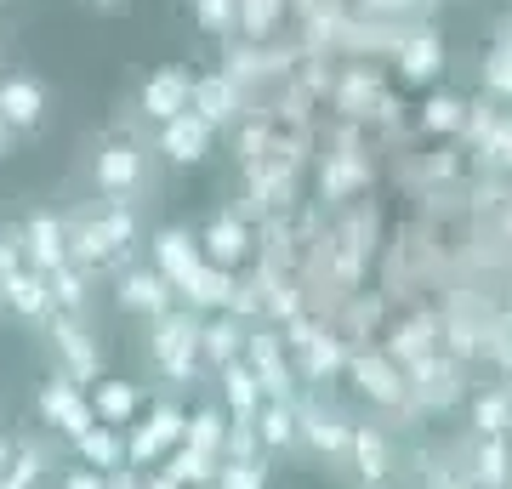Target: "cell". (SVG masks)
<instances>
[{"label":"cell","instance_id":"6da1fadb","mask_svg":"<svg viewBox=\"0 0 512 489\" xmlns=\"http://www.w3.org/2000/svg\"><path fill=\"white\" fill-rule=\"evenodd\" d=\"M194 347H200V330L188 313H160V336H154V359L165 364L171 381H188L194 376Z\"/></svg>","mask_w":512,"mask_h":489},{"label":"cell","instance_id":"7a4b0ae2","mask_svg":"<svg viewBox=\"0 0 512 489\" xmlns=\"http://www.w3.org/2000/svg\"><path fill=\"white\" fill-rule=\"evenodd\" d=\"M40 416L52 421V427H63L69 438H80V433H92V404L74 393V381H46L40 387Z\"/></svg>","mask_w":512,"mask_h":489},{"label":"cell","instance_id":"3957f363","mask_svg":"<svg viewBox=\"0 0 512 489\" xmlns=\"http://www.w3.org/2000/svg\"><path fill=\"white\" fill-rule=\"evenodd\" d=\"M40 109H46V91H40L35 80H23V74L0 80V126L6 131H35Z\"/></svg>","mask_w":512,"mask_h":489},{"label":"cell","instance_id":"277c9868","mask_svg":"<svg viewBox=\"0 0 512 489\" xmlns=\"http://www.w3.org/2000/svg\"><path fill=\"white\" fill-rule=\"evenodd\" d=\"M160 148H165V160L171 165H200L205 160V148H211V126H205L200 114H177V120H165L160 131Z\"/></svg>","mask_w":512,"mask_h":489},{"label":"cell","instance_id":"5b68a950","mask_svg":"<svg viewBox=\"0 0 512 489\" xmlns=\"http://www.w3.org/2000/svg\"><path fill=\"white\" fill-rule=\"evenodd\" d=\"M0 296H6V308L23 313V319H46V313H52V290H46V273H35V268L0 273Z\"/></svg>","mask_w":512,"mask_h":489},{"label":"cell","instance_id":"8992f818","mask_svg":"<svg viewBox=\"0 0 512 489\" xmlns=\"http://www.w3.org/2000/svg\"><path fill=\"white\" fill-rule=\"evenodd\" d=\"M188 91H194V80H188L183 69H160L154 80L143 86V114L148 120H177V114L188 109Z\"/></svg>","mask_w":512,"mask_h":489},{"label":"cell","instance_id":"52a82bcc","mask_svg":"<svg viewBox=\"0 0 512 489\" xmlns=\"http://www.w3.org/2000/svg\"><path fill=\"white\" fill-rule=\"evenodd\" d=\"M120 308H131V313H154V319H160L165 308H171V285H165L160 273L154 268H137V273H126V279H120Z\"/></svg>","mask_w":512,"mask_h":489},{"label":"cell","instance_id":"ba28073f","mask_svg":"<svg viewBox=\"0 0 512 489\" xmlns=\"http://www.w3.org/2000/svg\"><path fill=\"white\" fill-rule=\"evenodd\" d=\"M29 256H35V273L63 268V262H69V234H63V222L29 217Z\"/></svg>","mask_w":512,"mask_h":489},{"label":"cell","instance_id":"9c48e42d","mask_svg":"<svg viewBox=\"0 0 512 489\" xmlns=\"http://www.w3.org/2000/svg\"><path fill=\"white\" fill-rule=\"evenodd\" d=\"M154 262H160V279L171 290H183L188 279H194V268H200V251H194V245H188L183 234H160V245H154Z\"/></svg>","mask_w":512,"mask_h":489},{"label":"cell","instance_id":"30bf717a","mask_svg":"<svg viewBox=\"0 0 512 489\" xmlns=\"http://www.w3.org/2000/svg\"><path fill=\"white\" fill-rule=\"evenodd\" d=\"M143 177V154L137 148H109V154H97V188L103 194H131Z\"/></svg>","mask_w":512,"mask_h":489},{"label":"cell","instance_id":"8fae6325","mask_svg":"<svg viewBox=\"0 0 512 489\" xmlns=\"http://www.w3.org/2000/svg\"><path fill=\"white\" fill-rule=\"evenodd\" d=\"M92 416L97 421H109V427H126L131 416H137V387L131 381H97V393L92 399Z\"/></svg>","mask_w":512,"mask_h":489},{"label":"cell","instance_id":"7c38bea8","mask_svg":"<svg viewBox=\"0 0 512 489\" xmlns=\"http://www.w3.org/2000/svg\"><path fill=\"white\" fill-rule=\"evenodd\" d=\"M256 393H262V387H256L251 364H239V359H228V364H222V399L234 404V416L245 421V427L256 421Z\"/></svg>","mask_w":512,"mask_h":489},{"label":"cell","instance_id":"4fadbf2b","mask_svg":"<svg viewBox=\"0 0 512 489\" xmlns=\"http://www.w3.org/2000/svg\"><path fill=\"white\" fill-rule=\"evenodd\" d=\"M188 103H194V114H200L205 126H222V120H234V86L228 80H194V91H188Z\"/></svg>","mask_w":512,"mask_h":489},{"label":"cell","instance_id":"5bb4252c","mask_svg":"<svg viewBox=\"0 0 512 489\" xmlns=\"http://www.w3.org/2000/svg\"><path fill=\"white\" fill-rule=\"evenodd\" d=\"M52 336H57V347H63V359L74 364V376H97V353L86 347V336H80V325H74L69 313L52 308Z\"/></svg>","mask_w":512,"mask_h":489},{"label":"cell","instance_id":"9a60e30c","mask_svg":"<svg viewBox=\"0 0 512 489\" xmlns=\"http://www.w3.org/2000/svg\"><path fill=\"white\" fill-rule=\"evenodd\" d=\"M296 433L308 438L313 450H325V455L348 450V427H342L336 416H319V410H296Z\"/></svg>","mask_w":512,"mask_h":489},{"label":"cell","instance_id":"2e32d148","mask_svg":"<svg viewBox=\"0 0 512 489\" xmlns=\"http://www.w3.org/2000/svg\"><path fill=\"white\" fill-rule=\"evenodd\" d=\"M348 450L359 455V478H365V484H382V478H387V444H382V433H370V427H348Z\"/></svg>","mask_w":512,"mask_h":489},{"label":"cell","instance_id":"e0dca14e","mask_svg":"<svg viewBox=\"0 0 512 489\" xmlns=\"http://www.w3.org/2000/svg\"><path fill=\"white\" fill-rule=\"evenodd\" d=\"M228 290H234V279H228L222 268H205V262H200V268H194V279L183 285V296L194 302V308H228V302H234Z\"/></svg>","mask_w":512,"mask_h":489},{"label":"cell","instance_id":"ac0fdd59","mask_svg":"<svg viewBox=\"0 0 512 489\" xmlns=\"http://www.w3.org/2000/svg\"><path fill=\"white\" fill-rule=\"evenodd\" d=\"M251 427H256V444H274V450L296 444V410H291V399H274L262 416L251 421Z\"/></svg>","mask_w":512,"mask_h":489},{"label":"cell","instance_id":"d6986e66","mask_svg":"<svg viewBox=\"0 0 512 489\" xmlns=\"http://www.w3.org/2000/svg\"><path fill=\"white\" fill-rule=\"evenodd\" d=\"M251 376H256V387H262V393H274V399H291V370L279 364V353H274V342H268V336H256V364H251Z\"/></svg>","mask_w":512,"mask_h":489},{"label":"cell","instance_id":"ffe728a7","mask_svg":"<svg viewBox=\"0 0 512 489\" xmlns=\"http://www.w3.org/2000/svg\"><path fill=\"white\" fill-rule=\"evenodd\" d=\"M74 444H80V455H86L97 472H114L120 461H126V444H120V433H114V427H92V433H80Z\"/></svg>","mask_w":512,"mask_h":489},{"label":"cell","instance_id":"44dd1931","mask_svg":"<svg viewBox=\"0 0 512 489\" xmlns=\"http://www.w3.org/2000/svg\"><path fill=\"white\" fill-rule=\"evenodd\" d=\"M205 251H211V268H228V262H239V256H245V228H239V222H211V228H205Z\"/></svg>","mask_w":512,"mask_h":489},{"label":"cell","instance_id":"7402d4cb","mask_svg":"<svg viewBox=\"0 0 512 489\" xmlns=\"http://www.w3.org/2000/svg\"><path fill=\"white\" fill-rule=\"evenodd\" d=\"M200 347H205V359L211 364H228L239 353V325L234 319H217L211 330H200Z\"/></svg>","mask_w":512,"mask_h":489},{"label":"cell","instance_id":"603a6c76","mask_svg":"<svg viewBox=\"0 0 512 489\" xmlns=\"http://www.w3.org/2000/svg\"><path fill=\"white\" fill-rule=\"evenodd\" d=\"M171 478H177V484H211V455L205 450H194V444H183V450L171 455Z\"/></svg>","mask_w":512,"mask_h":489},{"label":"cell","instance_id":"cb8c5ba5","mask_svg":"<svg viewBox=\"0 0 512 489\" xmlns=\"http://www.w3.org/2000/svg\"><path fill=\"white\" fill-rule=\"evenodd\" d=\"M404 74H410V80H433V74H439V40L433 35L410 40V46H404Z\"/></svg>","mask_w":512,"mask_h":489},{"label":"cell","instance_id":"d4e9b609","mask_svg":"<svg viewBox=\"0 0 512 489\" xmlns=\"http://www.w3.org/2000/svg\"><path fill=\"white\" fill-rule=\"evenodd\" d=\"M478 484L507 489V450H501V438H484V444H478Z\"/></svg>","mask_w":512,"mask_h":489},{"label":"cell","instance_id":"484cf974","mask_svg":"<svg viewBox=\"0 0 512 489\" xmlns=\"http://www.w3.org/2000/svg\"><path fill=\"white\" fill-rule=\"evenodd\" d=\"M473 421H478V433H484V438H501V433H507V421H512L507 393H490V399H478Z\"/></svg>","mask_w":512,"mask_h":489},{"label":"cell","instance_id":"4316f807","mask_svg":"<svg viewBox=\"0 0 512 489\" xmlns=\"http://www.w3.org/2000/svg\"><path fill=\"white\" fill-rule=\"evenodd\" d=\"M188 444H194V450H205V455H217L222 450V438H228V433H222V416H217V410H200V416H194V421H188Z\"/></svg>","mask_w":512,"mask_h":489},{"label":"cell","instance_id":"83f0119b","mask_svg":"<svg viewBox=\"0 0 512 489\" xmlns=\"http://www.w3.org/2000/svg\"><path fill=\"white\" fill-rule=\"evenodd\" d=\"M194 12H200V23L211 35H228L234 18H239V0H194Z\"/></svg>","mask_w":512,"mask_h":489},{"label":"cell","instance_id":"f1b7e54d","mask_svg":"<svg viewBox=\"0 0 512 489\" xmlns=\"http://www.w3.org/2000/svg\"><path fill=\"white\" fill-rule=\"evenodd\" d=\"M217 489H262V467L256 461H222Z\"/></svg>","mask_w":512,"mask_h":489},{"label":"cell","instance_id":"f546056e","mask_svg":"<svg viewBox=\"0 0 512 489\" xmlns=\"http://www.w3.org/2000/svg\"><path fill=\"white\" fill-rule=\"evenodd\" d=\"M148 433L160 438L165 450H171V444H183V433H188L183 410H171V404H165V410H154V421H148Z\"/></svg>","mask_w":512,"mask_h":489},{"label":"cell","instance_id":"4dcf8cb0","mask_svg":"<svg viewBox=\"0 0 512 489\" xmlns=\"http://www.w3.org/2000/svg\"><path fill=\"white\" fill-rule=\"evenodd\" d=\"M484 80H490V91L512 97V46H495V52H490V63H484Z\"/></svg>","mask_w":512,"mask_h":489},{"label":"cell","instance_id":"1f68e13d","mask_svg":"<svg viewBox=\"0 0 512 489\" xmlns=\"http://www.w3.org/2000/svg\"><path fill=\"white\" fill-rule=\"evenodd\" d=\"M308 376H325V370H336L342 364V353H336V342H319V336H308Z\"/></svg>","mask_w":512,"mask_h":489},{"label":"cell","instance_id":"d6a6232c","mask_svg":"<svg viewBox=\"0 0 512 489\" xmlns=\"http://www.w3.org/2000/svg\"><path fill=\"white\" fill-rule=\"evenodd\" d=\"M160 450H165V444H160L154 433H148V427H143V433H131V438H126V461H137V467L160 461Z\"/></svg>","mask_w":512,"mask_h":489},{"label":"cell","instance_id":"836d02e7","mask_svg":"<svg viewBox=\"0 0 512 489\" xmlns=\"http://www.w3.org/2000/svg\"><path fill=\"white\" fill-rule=\"evenodd\" d=\"M222 455H228V461H251V455H256V433L245 427V421H239L228 438H222Z\"/></svg>","mask_w":512,"mask_h":489},{"label":"cell","instance_id":"e575fe53","mask_svg":"<svg viewBox=\"0 0 512 489\" xmlns=\"http://www.w3.org/2000/svg\"><path fill=\"white\" fill-rule=\"evenodd\" d=\"M427 126H433V131L461 126V103H456V97H433V109H427Z\"/></svg>","mask_w":512,"mask_h":489},{"label":"cell","instance_id":"d590c367","mask_svg":"<svg viewBox=\"0 0 512 489\" xmlns=\"http://www.w3.org/2000/svg\"><path fill=\"white\" fill-rule=\"evenodd\" d=\"M274 6H279V0H245V6H239L245 29H268V23H274Z\"/></svg>","mask_w":512,"mask_h":489},{"label":"cell","instance_id":"8d00e7d4","mask_svg":"<svg viewBox=\"0 0 512 489\" xmlns=\"http://www.w3.org/2000/svg\"><path fill=\"white\" fill-rule=\"evenodd\" d=\"M69 489H103V478H97L92 467H86V472H69Z\"/></svg>","mask_w":512,"mask_h":489},{"label":"cell","instance_id":"74e56055","mask_svg":"<svg viewBox=\"0 0 512 489\" xmlns=\"http://www.w3.org/2000/svg\"><path fill=\"white\" fill-rule=\"evenodd\" d=\"M103 489H143V484H137V478H131V472H120V467H114L109 478H103Z\"/></svg>","mask_w":512,"mask_h":489},{"label":"cell","instance_id":"f35d334b","mask_svg":"<svg viewBox=\"0 0 512 489\" xmlns=\"http://www.w3.org/2000/svg\"><path fill=\"white\" fill-rule=\"evenodd\" d=\"M148 489H183V484H177L171 472H160V478H154V484H148Z\"/></svg>","mask_w":512,"mask_h":489},{"label":"cell","instance_id":"ab89813d","mask_svg":"<svg viewBox=\"0 0 512 489\" xmlns=\"http://www.w3.org/2000/svg\"><path fill=\"white\" fill-rule=\"evenodd\" d=\"M495 148H501V154L512 160V131H501V143H495Z\"/></svg>","mask_w":512,"mask_h":489},{"label":"cell","instance_id":"60d3db41","mask_svg":"<svg viewBox=\"0 0 512 489\" xmlns=\"http://www.w3.org/2000/svg\"><path fill=\"white\" fill-rule=\"evenodd\" d=\"M433 489H456V478H444V472H439V478H433Z\"/></svg>","mask_w":512,"mask_h":489},{"label":"cell","instance_id":"b9f144b4","mask_svg":"<svg viewBox=\"0 0 512 489\" xmlns=\"http://www.w3.org/2000/svg\"><path fill=\"white\" fill-rule=\"evenodd\" d=\"M0 478H6V444H0Z\"/></svg>","mask_w":512,"mask_h":489},{"label":"cell","instance_id":"7bdbcfd3","mask_svg":"<svg viewBox=\"0 0 512 489\" xmlns=\"http://www.w3.org/2000/svg\"><path fill=\"white\" fill-rule=\"evenodd\" d=\"M507 489H512V467H507Z\"/></svg>","mask_w":512,"mask_h":489},{"label":"cell","instance_id":"ee69618b","mask_svg":"<svg viewBox=\"0 0 512 489\" xmlns=\"http://www.w3.org/2000/svg\"><path fill=\"white\" fill-rule=\"evenodd\" d=\"M0 313H6V296H0Z\"/></svg>","mask_w":512,"mask_h":489},{"label":"cell","instance_id":"f6af8a7d","mask_svg":"<svg viewBox=\"0 0 512 489\" xmlns=\"http://www.w3.org/2000/svg\"><path fill=\"white\" fill-rule=\"evenodd\" d=\"M507 433H512V421H507Z\"/></svg>","mask_w":512,"mask_h":489},{"label":"cell","instance_id":"bcb514c9","mask_svg":"<svg viewBox=\"0 0 512 489\" xmlns=\"http://www.w3.org/2000/svg\"><path fill=\"white\" fill-rule=\"evenodd\" d=\"M103 6H109V0H103Z\"/></svg>","mask_w":512,"mask_h":489},{"label":"cell","instance_id":"7dc6e473","mask_svg":"<svg viewBox=\"0 0 512 489\" xmlns=\"http://www.w3.org/2000/svg\"><path fill=\"white\" fill-rule=\"evenodd\" d=\"M507 387H512V381H507Z\"/></svg>","mask_w":512,"mask_h":489}]
</instances>
